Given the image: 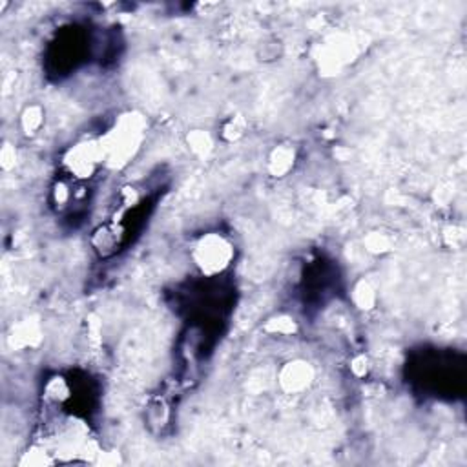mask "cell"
Instances as JSON below:
<instances>
[{"label": "cell", "mask_w": 467, "mask_h": 467, "mask_svg": "<svg viewBox=\"0 0 467 467\" xmlns=\"http://www.w3.org/2000/svg\"><path fill=\"white\" fill-rule=\"evenodd\" d=\"M232 257V246L219 235H206L195 246V261L204 274L215 275Z\"/></svg>", "instance_id": "6da1fadb"}]
</instances>
